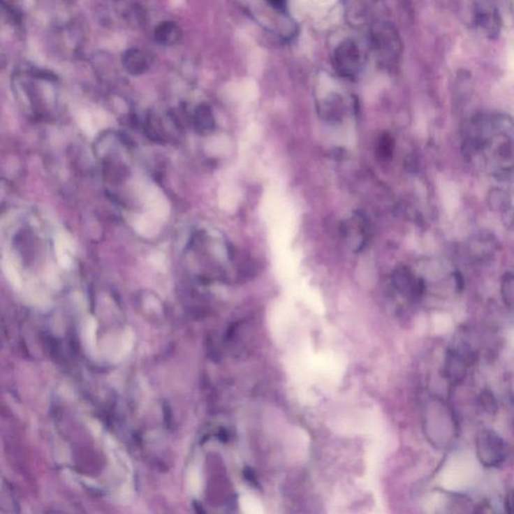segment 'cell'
<instances>
[{"mask_svg":"<svg viewBox=\"0 0 514 514\" xmlns=\"http://www.w3.org/2000/svg\"><path fill=\"white\" fill-rule=\"evenodd\" d=\"M268 3L277 10H284L286 6V0H267Z\"/></svg>","mask_w":514,"mask_h":514,"instance_id":"cell-11","label":"cell"},{"mask_svg":"<svg viewBox=\"0 0 514 514\" xmlns=\"http://www.w3.org/2000/svg\"><path fill=\"white\" fill-rule=\"evenodd\" d=\"M195 123L201 132L210 131L213 128L214 120H213L212 112L208 105H201L197 108L195 112Z\"/></svg>","mask_w":514,"mask_h":514,"instance_id":"cell-8","label":"cell"},{"mask_svg":"<svg viewBox=\"0 0 514 514\" xmlns=\"http://www.w3.org/2000/svg\"><path fill=\"white\" fill-rule=\"evenodd\" d=\"M506 508L508 513H514V490L511 491L506 498Z\"/></svg>","mask_w":514,"mask_h":514,"instance_id":"cell-10","label":"cell"},{"mask_svg":"<svg viewBox=\"0 0 514 514\" xmlns=\"http://www.w3.org/2000/svg\"><path fill=\"white\" fill-rule=\"evenodd\" d=\"M183 32L175 22L164 20L156 25L153 38L158 45L164 47H175L182 40Z\"/></svg>","mask_w":514,"mask_h":514,"instance_id":"cell-5","label":"cell"},{"mask_svg":"<svg viewBox=\"0 0 514 514\" xmlns=\"http://www.w3.org/2000/svg\"><path fill=\"white\" fill-rule=\"evenodd\" d=\"M481 405L487 412L493 413L497 409V401L490 392H486L481 395Z\"/></svg>","mask_w":514,"mask_h":514,"instance_id":"cell-9","label":"cell"},{"mask_svg":"<svg viewBox=\"0 0 514 514\" xmlns=\"http://www.w3.org/2000/svg\"><path fill=\"white\" fill-rule=\"evenodd\" d=\"M362 54L359 47L353 41L341 43L334 54V66L343 77L353 78L360 72Z\"/></svg>","mask_w":514,"mask_h":514,"instance_id":"cell-3","label":"cell"},{"mask_svg":"<svg viewBox=\"0 0 514 514\" xmlns=\"http://www.w3.org/2000/svg\"><path fill=\"white\" fill-rule=\"evenodd\" d=\"M13 88L22 102L27 103L31 109L38 111L43 108L45 100L56 101L59 80L48 71L24 66L13 73Z\"/></svg>","mask_w":514,"mask_h":514,"instance_id":"cell-1","label":"cell"},{"mask_svg":"<svg viewBox=\"0 0 514 514\" xmlns=\"http://www.w3.org/2000/svg\"><path fill=\"white\" fill-rule=\"evenodd\" d=\"M476 452L479 461L486 467H497L506 459L504 440L491 430H482L477 434Z\"/></svg>","mask_w":514,"mask_h":514,"instance_id":"cell-2","label":"cell"},{"mask_svg":"<svg viewBox=\"0 0 514 514\" xmlns=\"http://www.w3.org/2000/svg\"><path fill=\"white\" fill-rule=\"evenodd\" d=\"M121 64L128 75L139 77L148 73L152 68L153 56L142 48L130 47L122 54Z\"/></svg>","mask_w":514,"mask_h":514,"instance_id":"cell-4","label":"cell"},{"mask_svg":"<svg viewBox=\"0 0 514 514\" xmlns=\"http://www.w3.org/2000/svg\"><path fill=\"white\" fill-rule=\"evenodd\" d=\"M465 361L457 353H450L447 361L446 372L448 377L457 380L464 375Z\"/></svg>","mask_w":514,"mask_h":514,"instance_id":"cell-7","label":"cell"},{"mask_svg":"<svg viewBox=\"0 0 514 514\" xmlns=\"http://www.w3.org/2000/svg\"><path fill=\"white\" fill-rule=\"evenodd\" d=\"M373 41L383 59L394 56L398 52V38L389 27L382 25L374 32Z\"/></svg>","mask_w":514,"mask_h":514,"instance_id":"cell-6","label":"cell"}]
</instances>
